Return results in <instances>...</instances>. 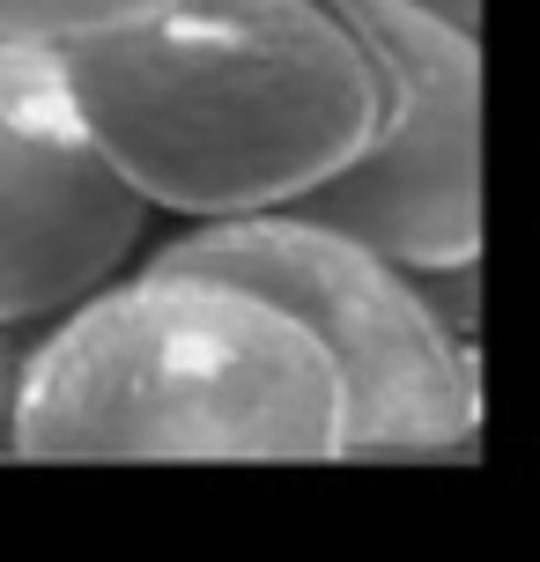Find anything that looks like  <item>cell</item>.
Segmentation results:
<instances>
[{"mask_svg":"<svg viewBox=\"0 0 540 562\" xmlns=\"http://www.w3.org/2000/svg\"><path fill=\"white\" fill-rule=\"evenodd\" d=\"M156 200L97 140L67 53L0 37V326L59 318L142 252Z\"/></svg>","mask_w":540,"mask_h":562,"instance_id":"obj_5","label":"cell"},{"mask_svg":"<svg viewBox=\"0 0 540 562\" xmlns=\"http://www.w3.org/2000/svg\"><path fill=\"white\" fill-rule=\"evenodd\" d=\"M59 53L112 164L185 223L312 200L385 112L363 0H164Z\"/></svg>","mask_w":540,"mask_h":562,"instance_id":"obj_1","label":"cell"},{"mask_svg":"<svg viewBox=\"0 0 540 562\" xmlns=\"http://www.w3.org/2000/svg\"><path fill=\"white\" fill-rule=\"evenodd\" d=\"M164 8V0H0V37H37V45H75L97 30H119Z\"/></svg>","mask_w":540,"mask_h":562,"instance_id":"obj_6","label":"cell"},{"mask_svg":"<svg viewBox=\"0 0 540 562\" xmlns=\"http://www.w3.org/2000/svg\"><path fill=\"white\" fill-rule=\"evenodd\" d=\"M156 259L252 281L326 340L348 385V459L459 451L474 437L482 400L466 348L423 296V274L385 259L378 245L304 207H267V215L193 223Z\"/></svg>","mask_w":540,"mask_h":562,"instance_id":"obj_3","label":"cell"},{"mask_svg":"<svg viewBox=\"0 0 540 562\" xmlns=\"http://www.w3.org/2000/svg\"><path fill=\"white\" fill-rule=\"evenodd\" d=\"M407 8H423V15H445L459 30H482V0H407Z\"/></svg>","mask_w":540,"mask_h":562,"instance_id":"obj_7","label":"cell"},{"mask_svg":"<svg viewBox=\"0 0 540 562\" xmlns=\"http://www.w3.org/2000/svg\"><path fill=\"white\" fill-rule=\"evenodd\" d=\"M8 429L23 459H348V385L267 289L148 259L53 318Z\"/></svg>","mask_w":540,"mask_h":562,"instance_id":"obj_2","label":"cell"},{"mask_svg":"<svg viewBox=\"0 0 540 562\" xmlns=\"http://www.w3.org/2000/svg\"><path fill=\"white\" fill-rule=\"evenodd\" d=\"M363 15L385 112L363 156L296 207L415 274H459L482 252V45L407 0H363Z\"/></svg>","mask_w":540,"mask_h":562,"instance_id":"obj_4","label":"cell"}]
</instances>
